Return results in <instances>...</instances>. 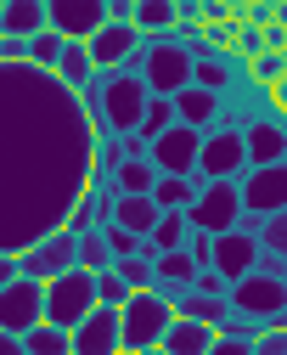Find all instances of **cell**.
<instances>
[{"label": "cell", "mask_w": 287, "mask_h": 355, "mask_svg": "<svg viewBox=\"0 0 287 355\" xmlns=\"http://www.w3.org/2000/svg\"><path fill=\"white\" fill-rule=\"evenodd\" d=\"M0 6H6V0H0Z\"/></svg>", "instance_id": "48"}, {"label": "cell", "mask_w": 287, "mask_h": 355, "mask_svg": "<svg viewBox=\"0 0 287 355\" xmlns=\"http://www.w3.org/2000/svg\"><path fill=\"white\" fill-rule=\"evenodd\" d=\"M191 46L180 34H158L141 46V79H147V96H180L191 85Z\"/></svg>", "instance_id": "3"}, {"label": "cell", "mask_w": 287, "mask_h": 355, "mask_svg": "<svg viewBox=\"0 0 287 355\" xmlns=\"http://www.w3.org/2000/svg\"><path fill=\"white\" fill-rule=\"evenodd\" d=\"M186 220H191V232H209V237L236 232V220H243V192H236V181H209L198 192V203L186 209Z\"/></svg>", "instance_id": "7"}, {"label": "cell", "mask_w": 287, "mask_h": 355, "mask_svg": "<svg viewBox=\"0 0 287 355\" xmlns=\"http://www.w3.org/2000/svg\"><path fill=\"white\" fill-rule=\"evenodd\" d=\"M45 322V282L34 277H12L6 288H0V333H28Z\"/></svg>", "instance_id": "10"}, {"label": "cell", "mask_w": 287, "mask_h": 355, "mask_svg": "<svg viewBox=\"0 0 287 355\" xmlns=\"http://www.w3.org/2000/svg\"><path fill=\"white\" fill-rule=\"evenodd\" d=\"M158 282H169V288H191L198 282V259H191V248H175V254H158Z\"/></svg>", "instance_id": "30"}, {"label": "cell", "mask_w": 287, "mask_h": 355, "mask_svg": "<svg viewBox=\"0 0 287 355\" xmlns=\"http://www.w3.org/2000/svg\"><path fill=\"white\" fill-rule=\"evenodd\" d=\"M186 237H191V220H186V209H164L147 243H153L158 254H175V248H186Z\"/></svg>", "instance_id": "29"}, {"label": "cell", "mask_w": 287, "mask_h": 355, "mask_svg": "<svg viewBox=\"0 0 287 355\" xmlns=\"http://www.w3.org/2000/svg\"><path fill=\"white\" fill-rule=\"evenodd\" d=\"M40 28H51V23H45V0H6V6H0V34L34 40Z\"/></svg>", "instance_id": "20"}, {"label": "cell", "mask_w": 287, "mask_h": 355, "mask_svg": "<svg viewBox=\"0 0 287 355\" xmlns=\"http://www.w3.org/2000/svg\"><path fill=\"white\" fill-rule=\"evenodd\" d=\"M124 299H130V282L113 271V265H107V271L102 277H96V304H113V310H124Z\"/></svg>", "instance_id": "35"}, {"label": "cell", "mask_w": 287, "mask_h": 355, "mask_svg": "<svg viewBox=\"0 0 287 355\" xmlns=\"http://www.w3.org/2000/svg\"><path fill=\"white\" fill-rule=\"evenodd\" d=\"M12 277H17V254H0V288H6Z\"/></svg>", "instance_id": "45"}, {"label": "cell", "mask_w": 287, "mask_h": 355, "mask_svg": "<svg viewBox=\"0 0 287 355\" xmlns=\"http://www.w3.org/2000/svg\"><path fill=\"white\" fill-rule=\"evenodd\" d=\"M119 153H124V158H153V147L141 141V136H119Z\"/></svg>", "instance_id": "42"}, {"label": "cell", "mask_w": 287, "mask_h": 355, "mask_svg": "<svg viewBox=\"0 0 287 355\" xmlns=\"http://www.w3.org/2000/svg\"><path fill=\"white\" fill-rule=\"evenodd\" d=\"M254 355H287V327H281V322H276V327H259Z\"/></svg>", "instance_id": "39"}, {"label": "cell", "mask_w": 287, "mask_h": 355, "mask_svg": "<svg viewBox=\"0 0 287 355\" xmlns=\"http://www.w3.org/2000/svg\"><path fill=\"white\" fill-rule=\"evenodd\" d=\"M147 355H164V349H147Z\"/></svg>", "instance_id": "47"}, {"label": "cell", "mask_w": 287, "mask_h": 355, "mask_svg": "<svg viewBox=\"0 0 287 355\" xmlns=\"http://www.w3.org/2000/svg\"><path fill=\"white\" fill-rule=\"evenodd\" d=\"M73 265H79V237L62 226V232L40 237L34 248H23V254H17V277H34V282H57L62 271H73Z\"/></svg>", "instance_id": "8"}, {"label": "cell", "mask_w": 287, "mask_h": 355, "mask_svg": "<svg viewBox=\"0 0 287 355\" xmlns=\"http://www.w3.org/2000/svg\"><path fill=\"white\" fill-rule=\"evenodd\" d=\"M0 355H28V349H23V338H17V333H0Z\"/></svg>", "instance_id": "44"}, {"label": "cell", "mask_w": 287, "mask_h": 355, "mask_svg": "<svg viewBox=\"0 0 287 355\" xmlns=\"http://www.w3.org/2000/svg\"><path fill=\"white\" fill-rule=\"evenodd\" d=\"M243 147H248V169L281 164V158H287V130H281L276 119H248V124H243Z\"/></svg>", "instance_id": "17"}, {"label": "cell", "mask_w": 287, "mask_h": 355, "mask_svg": "<svg viewBox=\"0 0 287 355\" xmlns=\"http://www.w3.org/2000/svg\"><path fill=\"white\" fill-rule=\"evenodd\" d=\"M270 102H276V113H281V119H287V73H281V79H276V85H270Z\"/></svg>", "instance_id": "43"}, {"label": "cell", "mask_w": 287, "mask_h": 355, "mask_svg": "<svg viewBox=\"0 0 287 355\" xmlns=\"http://www.w3.org/2000/svg\"><path fill=\"white\" fill-rule=\"evenodd\" d=\"M158 203L153 198H119L113 203V220H107V226H124V232H135V237H153V226H158Z\"/></svg>", "instance_id": "24"}, {"label": "cell", "mask_w": 287, "mask_h": 355, "mask_svg": "<svg viewBox=\"0 0 287 355\" xmlns=\"http://www.w3.org/2000/svg\"><path fill=\"white\" fill-rule=\"evenodd\" d=\"M23 349H28V355H73V338H68L62 327H51V322H40V327L23 333Z\"/></svg>", "instance_id": "31"}, {"label": "cell", "mask_w": 287, "mask_h": 355, "mask_svg": "<svg viewBox=\"0 0 287 355\" xmlns=\"http://www.w3.org/2000/svg\"><path fill=\"white\" fill-rule=\"evenodd\" d=\"M203 187H209L203 175H158V187H153V203H158V209H191Z\"/></svg>", "instance_id": "25"}, {"label": "cell", "mask_w": 287, "mask_h": 355, "mask_svg": "<svg viewBox=\"0 0 287 355\" xmlns=\"http://www.w3.org/2000/svg\"><path fill=\"white\" fill-rule=\"evenodd\" d=\"M236 192H243V209L248 214H281L287 209V158L248 169L243 181H236Z\"/></svg>", "instance_id": "12"}, {"label": "cell", "mask_w": 287, "mask_h": 355, "mask_svg": "<svg viewBox=\"0 0 287 355\" xmlns=\"http://www.w3.org/2000/svg\"><path fill=\"white\" fill-rule=\"evenodd\" d=\"M198 175H203V181H243V175H248V147H243V130H203Z\"/></svg>", "instance_id": "9"}, {"label": "cell", "mask_w": 287, "mask_h": 355, "mask_svg": "<svg viewBox=\"0 0 287 355\" xmlns=\"http://www.w3.org/2000/svg\"><path fill=\"white\" fill-rule=\"evenodd\" d=\"M169 124H175V102H169V96H153V102H147V119H141V130H135V136L153 147V141L164 136Z\"/></svg>", "instance_id": "34"}, {"label": "cell", "mask_w": 287, "mask_h": 355, "mask_svg": "<svg viewBox=\"0 0 287 355\" xmlns=\"http://www.w3.org/2000/svg\"><path fill=\"white\" fill-rule=\"evenodd\" d=\"M79 102H85V119L96 130V141H107V136H135L153 96H147V79H141V73L107 68V73H96L79 91Z\"/></svg>", "instance_id": "2"}, {"label": "cell", "mask_w": 287, "mask_h": 355, "mask_svg": "<svg viewBox=\"0 0 287 355\" xmlns=\"http://www.w3.org/2000/svg\"><path fill=\"white\" fill-rule=\"evenodd\" d=\"M209 344H214V327H203V322H186V316H175L158 349H164V355H209Z\"/></svg>", "instance_id": "22"}, {"label": "cell", "mask_w": 287, "mask_h": 355, "mask_svg": "<svg viewBox=\"0 0 287 355\" xmlns=\"http://www.w3.org/2000/svg\"><path fill=\"white\" fill-rule=\"evenodd\" d=\"M169 322H175V304H169L164 293H130L124 310H119L124 355H147V349H158L164 333H169Z\"/></svg>", "instance_id": "4"}, {"label": "cell", "mask_w": 287, "mask_h": 355, "mask_svg": "<svg viewBox=\"0 0 287 355\" xmlns=\"http://www.w3.org/2000/svg\"><path fill=\"white\" fill-rule=\"evenodd\" d=\"M175 102V119L180 124H191V130H214L220 124V102L225 96H214V91H203V85H186L180 96H169Z\"/></svg>", "instance_id": "18"}, {"label": "cell", "mask_w": 287, "mask_h": 355, "mask_svg": "<svg viewBox=\"0 0 287 355\" xmlns=\"http://www.w3.org/2000/svg\"><path fill=\"white\" fill-rule=\"evenodd\" d=\"M175 6H198V0H175Z\"/></svg>", "instance_id": "46"}, {"label": "cell", "mask_w": 287, "mask_h": 355, "mask_svg": "<svg viewBox=\"0 0 287 355\" xmlns=\"http://www.w3.org/2000/svg\"><path fill=\"white\" fill-rule=\"evenodd\" d=\"M231 316H243L254 327H276L287 316V277H265V271H248L243 282H231L225 293Z\"/></svg>", "instance_id": "5"}, {"label": "cell", "mask_w": 287, "mask_h": 355, "mask_svg": "<svg viewBox=\"0 0 287 355\" xmlns=\"http://www.w3.org/2000/svg\"><path fill=\"white\" fill-rule=\"evenodd\" d=\"M169 304H175V316H186V322H203V327H214V333L231 322V304H225V299H209V293H198V288H180Z\"/></svg>", "instance_id": "19"}, {"label": "cell", "mask_w": 287, "mask_h": 355, "mask_svg": "<svg viewBox=\"0 0 287 355\" xmlns=\"http://www.w3.org/2000/svg\"><path fill=\"white\" fill-rule=\"evenodd\" d=\"M62 46H68V40H62L57 28H40V34L28 40V62H34V68H45V73H57V57H62Z\"/></svg>", "instance_id": "33"}, {"label": "cell", "mask_w": 287, "mask_h": 355, "mask_svg": "<svg viewBox=\"0 0 287 355\" xmlns=\"http://www.w3.org/2000/svg\"><path fill=\"white\" fill-rule=\"evenodd\" d=\"M130 23L141 28V40H158V34H175L180 28V6H175V0H135Z\"/></svg>", "instance_id": "21"}, {"label": "cell", "mask_w": 287, "mask_h": 355, "mask_svg": "<svg viewBox=\"0 0 287 355\" xmlns=\"http://www.w3.org/2000/svg\"><path fill=\"white\" fill-rule=\"evenodd\" d=\"M68 338H73V355H124V327L113 304H96Z\"/></svg>", "instance_id": "14"}, {"label": "cell", "mask_w": 287, "mask_h": 355, "mask_svg": "<svg viewBox=\"0 0 287 355\" xmlns=\"http://www.w3.org/2000/svg\"><path fill=\"white\" fill-rule=\"evenodd\" d=\"M57 79L68 85V91H85V85L96 79V62H90V51L79 46V40H68V46H62V57H57Z\"/></svg>", "instance_id": "26"}, {"label": "cell", "mask_w": 287, "mask_h": 355, "mask_svg": "<svg viewBox=\"0 0 287 355\" xmlns=\"http://www.w3.org/2000/svg\"><path fill=\"white\" fill-rule=\"evenodd\" d=\"M107 265H113V248H107L102 226H96V232H79V271H90V277H102Z\"/></svg>", "instance_id": "32"}, {"label": "cell", "mask_w": 287, "mask_h": 355, "mask_svg": "<svg viewBox=\"0 0 287 355\" xmlns=\"http://www.w3.org/2000/svg\"><path fill=\"white\" fill-rule=\"evenodd\" d=\"M130 6H135V0H130Z\"/></svg>", "instance_id": "49"}, {"label": "cell", "mask_w": 287, "mask_h": 355, "mask_svg": "<svg viewBox=\"0 0 287 355\" xmlns=\"http://www.w3.org/2000/svg\"><path fill=\"white\" fill-rule=\"evenodd\" d=\"M259 248L287 259V209H281V214H265V226H259Z\"/></svg>", "instance_id": "36"}, {"label": "cell", "mask_w": 287, "mask_h": 355, "mask_svg": "<svg viewBox=\"0 0 287 355\" xmlns=\"http://www.w3.org/2000/svg\"><path fill=\"white\" fill-rule=\"evenodd\" d=\"M119 198H153V187H158V169H153V158H124L119 169H113V181H107Z\"/></svg>", "instance_id": "23"}, {"label": "cell", "mask_w": 287, "mask_h": 355, "mask_svg": "<svg viewBox=\"0 0 287 355\" xmlns=\"http://www.w3.org/2000/svg\"><path fill=\"white\" fill-rule=\"evenodd\" d=\"M236 46H243V57L254 62V57L265 51V28H236Z\"/></svg>", "instance_id": "41"}, {"label": "cell", "mask_w": 287, "mask_h": 355, "mask_svg": "<svg viewBox=\"0 0 287 355\" xmlns=\"http://www.w3.org/2000/svg\"><path fill=\"white\" fill-rule=\"evenodd\" d=\"M231 79H236V62L231 57H198V62H191V85H203V91H214V96H225L231 91Z\"/></svg>", "instance_id": "27"}, {"label": "cell", "mask_w": 287, "mask_h": 355, "mask_svg": "<svg viewBox=\"0 0 287 355\" xmlns=\"http://www.w3.org/2000/svg\"><path fill=\"white\" fill-rule=\"evenodd\" d=\"M141 46H147V40H141V28L135 23H102V28H96L90 40H85V51H90V62H96V73H107V68H124Z\"/></svg>", "instance_id": "13"}, {"label": "cell", "mask_w": 287, "mask_h": 355, "mask_svg": "<svg viewBox=\"0 0 287 355\" xmlns=\"http://www.w3.org/2000/svg\"><path fill=\"white\" fill-rule=\"evenodd\" d=\"M90 175L96 130L79 91L34 62H0V254L62 232Z\"/></svg>", "instance_id": "1"}, {"label": "cell", "mask_w": 287, "mask_h": 355, "mask_svg": "<svg viewBox=\"0 0 287 355\" xmlns=\"http://www.w3.org/2000/svg\"><path fill=\"white\" fill-rule=\"evenodd\" d=\"M248 68H254V79H265V85H276V79L287 73V51H259V57H254Z\"/></svg>", "instance_id": "38"}, {"label": "cell", "mask_w": 287, "mask_h": 355, "mask_svg": "<svg viewBox=\"0 0 287 355\" xmlns=\"http://www.w3.org/2000/svg\"><path fill=\"white\" fill-rule=\"evenodd\" d=\"M102 237H107L113 259H130V254H141V248H147V237H135V232H124V226H102Z\"/></svg>", "instance_id": "37"}, {"label": "cell", "mask_w": 287, "mask_h": 355, "mask_svg": "<svg viewBox=\"0 0 287 355\" xmlns=\"http://www.w3.org/2000/svg\"><path fill=\"white\" fill-rule=\"evenodd\" d=\"M45 23H51L62 40H85L107 23V0H45Z\"/></svg>", "instance_id": "15"}, {"label": "cell", "mask_w": 287, "mask_h": 355, "mask_svg": "<svg viewBox=\"0 0 287 355\" xmlns=\"http://www.w3.org/2000/svg\"><path fill=\"white\" fill-rule=\"evenodd\" d=\"M254 338H259V327L254 322H243V316H231L220 333H214V344H209V355H254Z\"/></svg>", "instance_id": "28"}, {"label": "cell", "mask_w": 287, "mask_h": 355, "mask_svg": "<svg viewBox=\"0 0 287 355\" xmlns=\"http://www.w3.org/2000/svg\"><path fill=\"white\" fill-rule=\"evenodd\" d=\"M96 310V277L90 271H62L57 282H45V322L51 327H62V333H73L85 316Z\"/></svg>", "instance_id": "6"}, {"label": "cell", "mask_w": 287, "mask_h": 355, "mask_svg": "<svg viewBox=\"0 0 287 355\" xmlns=\"http://www.w3.org/2000/svg\"><path fill=\"white\" fill-rule=\"evenodd\" d=\"M191 288H198V293H209V299H225V293H231V282L214 271V265H209V271H198V282H191Z\"/></svg>", "instance_id": "40"}, {"label": "cell", "mask_w": 287, "mask_h": 355, "mask_svg": "<svg viewBox=\"0 0 287 355\" xmlns=\"http://www.w3.org/2000/svg\"><path fill=\"white\" fill-rule=\"evenodd\" d=\"M254 265H259V237H248V232H220L214 237V271L225 282H243Z\"/></svg>", "instance_id": "16"}, {"label": "cell", "mask_w": 287, "mask_h": 355, "mask_svg": "<svg viewBox=\"0 0 287 355\" xmlns=\"http://www.w3.org/2000/svg\"><path fill=\"white\" fill-rule=\"evenodd\" d=\"M198 153H203V130H191V124L175 119L153 141V169L158 175H198Z\"/></svg>", "instance_id": "11"}]
</instances>
